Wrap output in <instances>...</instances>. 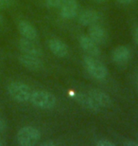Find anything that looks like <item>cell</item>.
<instances>
[{"instance_id":"obj_1","label":"cell","mask_w":138,"mask_h":146,"mask_svg":"<svg viewBox=\"0 0 138 146\" xmlns=\"http://www.w3.org/2000/svg\"><path fill=\"white\" fill-rule=\"evenodd\" d=\"M83 65L86 71L89 73L91 77H93L96 81H103L108 75L107 68L98 61L96 57L93 56H84Z\"/></svg>"},{"instance_id":"obj_2","label":"cell","mask_w":138,"mask_h":146,"mask_svg":"<svg viewBox=\"0 0 138 146\" xmlns=\"http://www.w3.org/2000/svg\"><path fill=\"white\" fill-rule=\"evenodd\" d=\"M29 102L38 108L49 110L56 106L57 99L51 92L46 90H36L31 92Z\"/></svg>"},{"instance_id":"obj_3","label":"cell","mask_w":138,"mask_h":146,"mask_svg":"<svg viewBox=\"0 0 138 146\" xmlns=\"http://www.w3.org/2000/svg\"><path fill=\"white\" fill-rule=\"evenodd\" d=\"M31 89L27 84L22 82H11L8 86V93L14 101L18 103H27L31 95Z\"/></svg>"},{"instance_id":"obj_4","label":"cell","mask_w":138,"mask_h":146,"mask_svg":"<svg viewBox=\"0 0 138 146\" xmlns=\"http://www.w3.org/2000/svg\"><path fill=\"white\" fill-rule=\"evenodd\" d=\"M17 141L22 146H32L41 139L40 131L33 126H24L17 133Z\"/></svg>"},{"instance_id":"obj_5","label":"cell","mask_w":138,"mask_h":146,"mask_svg":"<svg viewBox=\"0 0 138 146\" xmlns=\"http://www.w3.org/2000/svg\"><path fill=\"white\" fill-rule=\"evenodd\" d=\"M74 98L75 101L85 110L90 111L92 113H98L100 111V107L98 106V104L94 101V99L89 94L79 92L76 93Z\"/></svg>"},{"instance_id":"obj_6","label":"cell","mask_w":138,"mask_h":146,"mask_svg":"<svg viewBox=\"0 0 138 146\" xmlns=\"http://www.w3.org/2000/svg\"><path fill=\"white\" fill-rule=\"evenodd\" d=\"M20 64L31 71H38L43 68V62L40 57L23 53L19 56Z\"/></svg>"},{"instance_id":"obj_7","label":"cell","mask_w":138,"mask_h":146,"mask_svg":"<svg viewBox=\"0 0 138 146\" xmlns=\"http://www.w3.org/2000/svg\"><path fill=\"white\" fill-rule=\"evenodd\" d=\"M18 45L21 51H23V53L25 54L34 55V56H38V57H41L43 55L42 48L36 43H34V40H29L23 37L19 40Z\"/></svg>"},{"instance_id":"obj_8","label":"cell","mask_w":138,"mask_h":146,"mask_svg":"<svg viewBox=\"0 0 138 146\" xmlns=\"http://www.w3.org/2000/svg\"><path fill=\"white\" fill-rule=\"evenodd\" d=\"M81 48L83 49L84 52H86L88 55L93 57H98L100 54L99 48L95 41H93L88 35H81L79 38Z\"/></svg>"},{"instance_id":"obj_9","label":"cell","mask_w":138,"mask_h":146,"mask_svg":"<svg viewBox=\"0 0 138 146\" xmlns=\"http://www.w3.org/2000/svg\"><path fill=\"white\" fill-rule=\"evenodd\" d=\"M91 97L94 99V101L98 104V106L103 107V108H110L113 106V100L111 97L107 94L106 92L102 91L100 89L93 88L88 92Z\"/></svg>"},{"instance_id":"obj_10","label":"cell","mask_w":138,"mask_h":146,"mask_svg":"<svg viewBox=\"0 0 138 146\" xmlns=\"http://www.w3.org/2000/svg\"><path fill=\"white\" fill-rule=\"evenodd\" d=\"M79 5L77 0H65L61 6L60 13L63 19L70 20L77 15Z\"/></svg>"},{"instance_id":"obj_11","label":"cell","mask_w":138,"mask_h":146,"mask_svg":"<svg viewBox=\"0 0 138 146\" xmlns=\"http://www.w3.org/2000/svg\"><path fill=\"white\" fill-rule=\"evenodd\" d=\"M48 48L52 53L60 58L66 57L69 52L68 46L66 44L58 38H51L48 41Z\"/></svg>"},{"instance_id":"obj_12","label":"cell","mask_w":138,"mask_h":146,"mask_svg":"<svg viewBox=\"0 0 138 146\" xmlns=\"http://www.w3.org/2000/svg\"><path fill=\"white\" fill-rule=\"evenodd\" d=\"M131 58V50L125 46H118L114 49L112 59L116 65H125Z\"/></svg>"},{"instance_id":"obj_13","label":"cell","mask_w":138,"mask_h":146,"mask_svg":"<svg viewBox=\"0 0 138 146\" xmlns=\"http://www.w3.org/2000/svg\"><path fill=\"white\" fill-rule=\"evenodd\" d=\"M88 36L93 41H95L98 45H100V44L105 43L107 39V31L102 26L98 25L96 23V24L91 25L90 28L88 29Z\"/></svg>"},{"instance_id":"obj_14","label":"cell","mask_w":138,"mask_h":146,"mask_svg":"<svg viewBox=\"0 0 138 146\" xmlns=\"http://www.w3.org/2000/svg\"><path fill=\"white\" fill-rule=\"evenodd\" d=\"M100 15L96 11L85 10L79 14V23L83 26H91L98 23Z\"/></svg>"},{"instance_id":"obj_15","label":"cell","mask_w":138,"mask_h":146,"mask_svg":"<svg viewBox=\"0 0 138 146\" xmlns=\"http://www.w3.org/2000/svg\"><path fill=\"white\" fill-rule=\"evenodd\" d=\"M18 31L20 34L29 40H36L38 37V33L34 26L26 20H22L18 23Z\"/></svg>"},{"instance_id":"obj_16","label":"cell","mask_w":138,"mask_h":146,"mask_svg":"<svg viewBox=\"0 0 138 146\" xmlns=\"http://www.w3.org/2000/svg\"><path fill=\"white\" fill-rule=\"evenodd\" d=\"M65 0H46V4L49 8H57L63 5Z\"/></svg>"},{"instance_id":"obj_17","label":"cell","mask_w":138,"mask_h":146,"mask_svg":"<svg viewBox=\"0 0 138 146\" xmlns=\"http://www.w3.org/2000/svg\"><path fill=\"white\" fill-rule=\"evenodd\" d=\"M96 146H114V143L107 139H99L96 143Z\"/></svg>"},{"instance_id":"obj_18","label":"cell","mask_w":138,"mask_h":146,"mask_svg":"<svg viewBox=\"0 0 138 146\" xmlns=\"http://www.w3.org/2000/svg\"><path fill=\"white\" fill-rule=\"evenodd\" d=\"M13 0H0V10L9 8L11 5Z\"/></svg>"},{"instance_id":"obj_19","label":"cell","mask_w":138,"mask_h":146,"mask_svg":"<svg viewBox=\"0 0 138 146\" xmlns=\"http://www.w3.org/2000/svg\"><path fill=\"white\" fill-rule=\"evenodd\" d=\"M7 128V123H6L5 119H3L2 118H0V133L4 132Z\"/></svg>"},{"instance_id":"obj_20","label":"cell","mask_w":138,"mask_h":146,"mask_svg":"<svg viewBox=\"0 0 138 146\" xmlns=\"http://www.w3.org/2000/svg\"><path fill=\"white\" fill-rule=\"evenodd\" d=\"M57 145V142H55L53 141H44L43 143H41V146H55Z\"/></svg>"},{"instance_id":"obj_21","label":"cell","mask_w":138,"mask_h":146,"mask_svg":"<svg viewBox=\"0 0 138 146\" xmlns=\"http://www.w3.org/2000/svg\"><path fill=\"white\" fill-rule=\"evenodd\" d=\"M123 145H125V146H138V142L133 141H127L123 143Z\"/></svg>"},{"instance_id":"obj_22","label":"cell","mask_w":138,"mask_h":146,"mask_svg":"<svg viewBox=\"0 0 138 146\" xmlns=\"http://www.w3.org/2000/svg\"><path fill=\"white\" fill-rule=\"evenodd\" d=\"M133 40L135 44L138 46V27H136V29L134 30V33H133Z\"/></svg>"},{"instance_id":"obj_23","label":"cell","mask_w":138,"mask_h":146,"mask_svg":"<svg viewBox=\"0 0 138 146\" xmlns=\"http://www.w3.org/2000/svg\"><path fill=\"white\" fill-rule=\"evenodd\" d=\"M116 1L118 3H120V4H122V5H128V4L133 3L134 0H116Z\"/></svg>"},{"instance_id":"obj_24","label":"cell","mask_w":138,"mask_h":146,"mask_svg":"<svg viewBox=\"0 0 138 146\" xmlns=\"http://www.w3.org/2000/svg\"><path fill=\"white\" fill-rule=\"evenodd\" d=\"M94 1H96V3H104V2H106L107 0H94Z\"/></svg>"},{"instance_id":"obj_25","label":"cell","mask_w":138,"mask_h":146,"mask_svg":"<svg viewBox=\"0 0 138 146\" xmlns=\"http://www.w3.org/2000/svg\"><path fill=\"white\" fill-rule=\"evenodd\" d=\"M4 145V141H3V139L0 138V146H3Z\"/></svg>"},{"instance_id":"obj_26","label":"cell","mask_w":138,"mask_h":146,"mask_svg":"<svg viewBox=\"0 0 138 146\" xmlns=\"http://www.w3.org/2000/svg\"><path fill=\"white\" fill-rule=\"evenodd\" d=\"M2 22H3V17H2L1 14H0V25L2 24Z\"/></svg>"},{"instance_id":"obj_27","label":"cell","mask_w":138,"mask_h":146,"mask_svg":"<svg viewBox=\"0 0 138 146\" xmlns=\"http://www.w3.org/2000/svg\"><path fill=\"white\" fill-rule=\"evenodd\" d=\"M137 84H138V78H137Z\"/></svg>"}]
</instances>
